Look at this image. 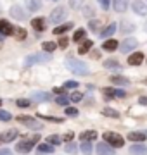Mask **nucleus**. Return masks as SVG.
Wrapping results in <instances>:
<instances>
[{
	"instance_id": "nucleus-1",
	"label": "nucleus",
	"mask_w": 147,
	"mask_h": 155,
	"mask_svg": "<svg viewBox=\"0 0 147 155\" xmlns=\"http://www.w3.org/2000/svg\"><path fill=\"white\" fill-rule=\"evenodd\" d=\"M66 64H68L69 71L74 72V74H80V76H87L88 74V66H87V62L80 61V59H76V57H69L68 61H66Z\"/></svg>"
},
{
	"instance_id": "nucleus-2",
	"label": "nucleus",
	"mask_w": 147,
	"mask_h": 155,
	"mask_svg": "<svg viewBox=\"0 0 147 155\" xmlns=\"http://www.w3.org/2000/svg\"><path fill=\"white\" fill-rule=\"evenodd\" d=\"M50 61V54L43 52V54H31L24 59V67H31L35 64H43V62Z\"/></svg>"
},
{
	"instance_id": "nucleus-3",
	"label": "nucleus",
	"mask_w": 147,
	"mask_h": 155,
	"mask_svg": "<svg viewBox=\"0 0 147 155\" xmlns=\"http://www.w3.org/2000/svg\"><path fill=\"white\" fill-rule=\"evenodd\" d=\"M102 138H104L106 143H109L111 147H114V148H121V147L125 145V138H123V136L118 134V133H113V131H106Z\"/></svg>"
},
{
	"instance_id": "nucleus-4",
	"label": "nucleus",
	"mask_w": 147,
	"mask_h": 155,
	"mask_svg": "<svg viewBox=\"0 0 147 155\" xmlns=\"http://www.w3.org/2000/svg\"><path fill=\"white\" fill-rule=\"evenodd\" d=\"M17 122H21V124H24L26 127H29V129H36V131H40L42 127H43V124L40 121H36L35 117L31 116H17Z\"/></svg>"
},
{
	"instance_id": "nucleus-5",
	"label": "nucleus",
	"mask_w": 147,
	"mask_h": 155,
	"mask_svg": "<svg viewBox=\"0 0 147 155\" xmlns=\"http://www.w3.org/2000/svg\"><path fill=\"white\" fill-rule=\"evenodd\" d=\"M66 16H68V11H66V7H56L54 11H52L50 17H49V21L54 22V24H61L64 19H66Z\"/></svg>"
},
{
	"instance_id": "nucleus-6",
	"label": "nucleus",
	"mask_w": 147,
	"mask_h": 155,
	"mask_svg": "<svg viewBox=\"0 0 147 155\" xmlns=\"http://www.w3.org/2000/svg\"><path fill=\"white\" fill-rule=\"evenodd\" d=\"M137 47H138V41H137L135 38H126L119 43V50H121L123 54H130L132 50H135Z\"/></svg>"
},
{
	"instance_id": "nucleus-7",
	"label": "nucleus",
	"mask_w": 147,
	"mask_h": 155,
	"mask_svg": "<svg viewBox=\"0 0 147 155\" xmlns=\"http://www.w3.org/2000/svg\"><path fill=\"white\" fill-rule=\"evenodd\" d=\"M0 33L4 35V36H12V35L16 33V28L7 19H0Z\"/></svg>"
},
{
	"instance_id": "nucleus-8",
	"label": "nucleus",
	"mask_w": 147,
	"mask_h": 155,
	"mask_svg": "<svg viewBox=\"0 0 147 155\" xmlns=\"http://www.w3.org/2000/svg\"><path fill=\"white\" fill-rule=\"evenodd\" d=\"M14 19H17V21H24L26 17H28V14H26V11H24L21 5H12L11 7V12H9Z\"/></svg>"
},
{
	"instance_id": "nucleus-9",
	"label": "nucleus",
	"mask_w": 147,
	"mask_h": 155,
	"mask_svg": "<svg viewBox=\"0 0 147 155\" xmlns=\"http://www.w3.org/2000/svg\"><path fill=\"white\" fill-rule=\"evenodd\" d=\"M102 93L106 95L108 98H125L126 97V93H125L123 90H118V88H104L102 90Z\"/></svg>"
},
{
	"instance_id": "nucleus-10",
	"label": "nucleus",
	"mask_w": 147,
	"mask_h": 155,
	"mask_svg": "<svg viewBox=\"0 0 147 155\" xmlns=\"http://www.w3.org/2000/svg\"><path fill=\"white\" fill-rule=\"evenodd\" d=\"M132 9L138 16H147V5H145V2H142V0H133L132 2Z\"/></svg>"
},
{
	"instance_id": "nucleus-11",
	"label": "nucleus",
	"mask_w": 147,
	"mask_h": 155,
	"mask_svg": "<svg viewBox=\"0 0 147 155\" xmlns=\"http://www.w3.org/2000/svg\"><path fill=\"white\" fill-rule=\"evenodd\" d=\"M33 147H35V143L31 141V138H29V140H21V141L16 145V150H17V152H21V153H28Z\"/></svg>"
},
{
	"instance_id": "nucleus-12",
	"label": "nucleus",
	"mask_w": 147,
	"mask_h": 155,
	"mask_svg": "<svg viewBox=\"0 0 147 155\" xmlns=\"http://www.w3.org/2000/svg\"><path fill=\"white\" fill-rule=\"evenodd\" d=\"M95 150H97V153L99 155H114V147H111L109 143H99L95 147Z\"/></svg>"
},
{
	"instance_id": "nucleus-13",
	"label": "nucleus",
	"mask_w": 147,
	"mask_h": 155,
	"mask_svg": "<svg viewBox=\"0 0 147 155\" xmlns=\"http://www.w3.org/2000/svg\"><path fill=\"white\" fill-rule=\"evenodd\" d=\"M126 138L130 140V141H135V143H142V141H145V133H142V131H130Z\"/></svg>"
},
{
	"instance_id": "nucleus-14",
	"label": "nucleus",
	"mask_w": 147,
	"mask_h": 155,
	"mask_svg": "<svg viewBox=\"0 0 147 155\" xmlns=\"http://www.w3.org/2000/svg\"><path fill=\"white\" fill-rule=\"evenodd\" d=\"M144 62V54L142 52H133L130 57H128V64L130 66H140Z\"/></svg>"
},
{
	"instance_id": "nucleus-15",
	"label": "nucleus",
	"mask_w": 147,
	"mask_h": 155,
	"mask_svg": "<svg viewBox=\"0 0 147 155\" xmlns=\"http://www.w3.org/2000/svg\"><path fill=\"white\" fill-rule=\"evenodd\" d=\"M31 28L36 29V31H43L45 29V19L43 17H35V19H31Z\"/></svg>"
},
{
	"instance_id": "nucleus-16",
	"label": "nucleus",
	"mask_w": 147,
	"mask_h": 155,
	"mask_svg": "<svg viewBox=\"0 0 147 155\" xmlns=\"http://www.w3.org/2000/svg\"><path fill=\"white\" fill-rule=\"evenodd\" d=\"M31 98H33L35 102H49L52 97H50V93H45V91H35V93L31 95Z\"/></svg>"
},
{
	"instance_id": "nucleus-17",
	"label": "nucleus",
	"mask_w": 147,
	"mask_h": 155,
	"mask_svg": "<svg viewBox=\"0 0 147 155\" xmlns=\"http://www.w3.org/2000/svg\"><path fill=\"white\" fill-rule=\"evenodd\" d=\"M17 138V129H9V131H5V133L2 134V141H5V143H9V141H14V140Z\"/></svg>"
},
{
	"instance_id": "nucleus-18",
	"label": "nucleus",
	"mask_w": 147,
	"mask_h": 155,
	"mask_svg": "<svg viewBox=\"0 0 147 155\" xmlns=\"http://www.w3.org/2000/svg\"><path fill=\"white\" fill-rule=\"evenodd\" d=\"M116 29H118V24H116V22H111L108 28L104 29V31H101L99 35H101V38H109V36H111V35H113Z\"/></svg>"
},
{
	"instance_id": "nucleus-19",
	"label": "nucleus",
	"mask_w": 147,
	"mask_h": 155,
	"mask_svg": "<svg viewBox=\"0 0 147 155\" xmlns=\"http://www.w3.org/2000/svg\"><path fill=\"white\" fill-rule=\"evenodd\" d=\"M113 4L116 12H125L128 9V0H113Z\"/></svg>"
},
{
	"instance_id": "nucleus-20",
	"label": "nucleus",
	"mask_w": 147,
	"mask_h": 155,
	"mask_svg": "<svg viewBox=\"0 0 147 155\" xmlns=\"http://www.w3.org/2000/svg\"><path fill=\"white\" fill-rule=\"evenodd\" d=\"M102 48L106 50V52H113V50H116V48H118V40L109 38L108 41H104V43H102Z\"/></svg>"
},
{
	"instance_id": "nucleus-21",
	"label": "nucleus",
	"mask_w": 147,
	"mask_h": 155,
	"mask_svg": "<svg viewBox=\"0 0 147 155\" xmlns=\"http://www.w3.org/2000/svg\"><path fill=\"white\" fill-rule=\"evenodd\" d=\"M111 83L118 84V86H126V84H130V79L125 76H111Z\"/></svg>"
},
{
	"instance_id": "nucleus-22",
	"label": "nucleus",
	"mask_w": 147,
	"mask_h": 155,
	"mask_svg": "<svg viewBox=\"0 0 147 155\" xmlns=\"http://www.w3.org/2000/svg\"><path fill=\"white\" fill-rule=\"evenodd\" d=\"M26 7L31 12H36L42 9V0H26Z\"/></svg>"
},
{
	"instance_id": "nucleus-23",
	"label": "nucleus",
	"mask_w": 147,
	"mask_h": 155,
	"mask_svg": "<svg viewBox=\"0 0 147 155\" xmlns=\"http://www.w3.org/2000/svg\"><path fill=\"white\" fill-rule=\"evenodd\" d=\"M130 152H132V155H147V148L144 145H132Z\"/></svg>"
},
{
	"instance_id": "nucleus-24",
	"label": "nucleus",
	"mask_w": 147,
	"mask_h": 155,
	"mask_svg": "<svg viewBox=\"0 0 147 155\" xmlns=\"http://www.w3.org/2000/svg\"><path fill=\"white\" fill-rule=\"evenodd\" d=\"M85 36H87V31H85L83 28H80V29H76V31H74L73 41H76V43H81V41L85 40Z\"/></svg>"
},
{
	"instance_id": "nucleus-25",
	"label": "nucleus",
	"mask_w": 147,
	"mask_h": 155,
	"mask_svg": "<svg viewBox=\"0 0 147 155\" xmlns=\"http://www.w3.org/2000/svg\"><path fill=\"white\" fill-rule=\"evenodd\" d=\"M80 138H81V141H92L94 138H97V131H94V129L83 131V133L80 134Z\"/></svg>"
},
{
	"instance_id": "nucleus-26",
	"label": "nucleus",
	"mask_w": 147,
	"mask_h": 155,
	"mask_svg": "<svg viewBox=\"0 0 147 155\" xmlns=\"http://www.w3.org/2000/svg\"><path fill=\"white\" fill-rule=\"evenodd\" d=\"M71 28H73V24H71V22H66V24H59L57 28H54V35H62V33H66V31H69Z\"/></svg>"
},
{
	"instance_id": "nucleus-27",
	"label": "nucleus",
	"mask_w": 147,
	"mask_h": 155,
	"mask_svg": "<svg viewBox=\"0 0 147 155\" xmlns=\"http://www.w3.org/2000/svg\"><path fill=\"white\" fill-rule=\"evenodd\" d=\"M38 152H40V153H54V145H50V143H40L38 145Z\"/></svg>"
},
{
	"instance_id": "nucleus-28",
	"label": "nucleus",
	"mask_w": 147,
	"mask_h": 155,
	"mask_svg": "<svg viewBox=\"0 0 147 155\" xmlns=\"http://www.w3.org/2000/svg\"><path fill=\"white\" fill-rule=\"evenodd\" d=\"M119 26H121V31H123V33H130V31L135 29V24L130 22V21H121L119 22Z\"/></svg>"
},
{
	"instance_id": "nucleus-29",
	"label": "nucleus",
	"mask_w": 147,
	"mask_h": 155,
	"mask_svg": "<svg viewBox=\"0 0 147 155\" xmlns=\"http://www.w3.org/2000/svg\"><path fill=\"white\" fill-rule=\"evenodd\" d=\"M92 45H94V43H92L90 40H83V41H81V45H80L78 52H80V54H87V52L92 48Z\"/></svg>"
},
{
	"instance_id": "nucleus-30",
	"label": "nucleus",
	"mask_w": 147,
	"mask_h": 155,
	"mask_svg": "<svg viewBox=\"0 0 147 155\" xmlns=\"http://www.w3.org/2000/svg\"><path fill=\"white\" fill-rule=\"evenodd\" d=\"M102 116H106V117H113V119H118L119 114H118V110H114V109H111V107H106V109L102 110Z\"/></svg>"
},
{
	"instance_id": "nucleus-31",
	"label": "nucleus",
	"mask_w": 147,
	"mask_h": 155,
	"mask_svg": "<svg viewBox=\"0 0 147 155\" xmlns=\"http://www.w3.org/2000/svg\"><path fill=\"white\" fill-rule=\"evenodd\" d=\"M42 48H43V52H49V54H52V52L57 48V45L54 43V41H43Z\"/></svg>"
},
{
	"instance_id": "nucleus-32",
	"label": "nucleus",
	"mask_w": 147,
	"mask_h": 155,
	"mask_svg": "<svg viewBox=\"0 0 147 155\" xmlns=\"http://www.w3.org/2000/svg\"><path fill=\"white\" fill-rule=\"evenodd\" d=\"M80 148H81V152H83L85 155H90L92 153V143H90V141H81Z\"/></svg>"
},
{
	"instance_id": "nucleus-33",
	"label": "nucleus",
	"mask_w": 147,
	"mask_h": 155,
	"mask_svg": "<svg viewBox=\"0 0 147 155\" xmlns=\"http://www.w3.org/2000/svg\"><path fill=\"white\" fill-rule=\"evenodd\" d=\"M104 67H114L116 71H119L121 69V66H119V62L118 61H113V59H109V61H104Z\"/></svg>"
},
{
	"instance_id": "nucleus-34",
	"label": "nucleus",
	"mask_w": 147,
	"mask_h": 155,
	"mask_svg": "<svg viewBox=\"0 0 147 155\" xmlns=\"http://www.w3.org/2000/svg\"><path fill=\"white\" fill-rule=\"evenodd\" d=\"M83 14H85L87 17H94V14H95V9H94L90 4H87V5H83Z\"/></svg>"
},
{
	"instance_id": "nucleus-35",
	"label": "nucleus",
	"mask_w": 147,
	"mask_h": 155,
	"mask_svg": "<svg viewBox=\"0 0 147 155\" xmlns=\"http://www.w3.org/2000/svg\"><path fill=\"white\" fill-rule=\"evenodd\" d=\"M61 141H62V140H61V136H57V134H50V136L47 138V143L54 145V147H56V145H59Z\"/></svg>"
},
{
	"instance_id": "nucleus-36",
	"label": "nucleus",
	"mask_w": 147,
	"mask_h": 155,
	"mask_svg": "<svg viewBox=\"0 0 147 155\" xmlns=\"http://www.w3.org/2000/svg\"><path fill=\"white\" fill-rule=\"evenodd\" d=\"M29 104H31V100H28V98H19V100L16 102V105H17V107H23V109L29 107Z\"/></svg>"
},
{
	"instance_id": "nucleus-37",
	"label": "nucleus",
	"mask_w": 147,
	"mask_h": 155,
	"mask_svg": "<svg viewBox=\"0 0 147 155\" xmlns=\"http://www.w3.org/2000/svg\"><path fill=\"white\" fill-rule=\"evenodd\" d=\"M69 7L71 9H81L83 7V0H69Z\"/></svg>"
},
{
	"instance_id": "nucleus-38",
	"label": "nucleus",
	"mask_w": 147,
	"mask_h": 155,
	"mask_svg": "<svg viewBox=\"0 0 147 155\" xmlns=\"http://www.w3.org/2000/svg\"><path fill=\"white\" fill-rule=\"evenodd\" d=\"M16 36H17L19 40H24L26 36H28V33H26L23 28H16Z\"/></svg>"
},
{
	"instance_id": "nucleus-39",
	"label": "nucleus",
	"mask_w": 147,
	"mask_h": 155,
	"mask_svg": "<svg viewBox=\"0 0 147 155\" xmlns=\"http://www.w3.org/2000/svg\"><path fill=\"white\" fill-rule=\"evenodd\" d=\"M12 119V116L9 114V112H5V110H0V121H11Z\"/></svg>"
},
{
	"instance_id": "nucleus-40",
	"label": "nucleus",
	"mask_w": 147,
	"mask_h": 155,
	"mask_svg": "<svg viewBox=\"0 0 147 155\" xmlns=\"http://www.w3.org/2000/svg\"><path fill=\"white\" fill-rule=\"evenodd\" d=\"M66 116H69V117H76V116H78V110H76L74 107H68V109H66Z\"/></svg>"
},
{
	"instance_id": "nucleus-41",
	"label": "nucleus",
	"mask_w": 147,
	"mask_h": 155,
	"mask_svg": "<svg viewBox=\"0 0 147 155\" xmlns=\"http://www.w3.org/2000/svg\"><path fill=\"white\" fill-rule=\"evenodd\" d=\"M99 26H101V22L99 21H90V24H88V28H90V31H99Z\"/></svg>"
},
{
	"instance_id": "nucleus-42",
	"label": "nucleus",
	"mask_w": 147,
	"mask_h": 155,
	"mask_svg": "<svg viewBox=\"0 0 147 155\" xmlns=\"http://www.w3.org/2000/svg\"><path fill=\"white\" fill-rule=\"evenodd\" d=\"M68 45H69V40L66 38V36H62V38L59 40V43H57V47H61V48H66Z\"/></svg>"
},
{
	"instance_id": "nucleus-43",
	"label": "nucleus",
	"mask_w": 147,
	"mask_h": 155,
	"mask_svg": "<svg viewBox=\"0 0 147 155\" xmlns=\"http://www.w3.org/2000/svg\"><path fill=\"white\" fill-rule=\"evenodd\" d=\"M42 119H45V121H56V122H62L61 117H52V116H43V114H40Z\"/></svg>"
},
{
	"instance_id": "nucleus-44",
	"label": "nucleus",
	"mask_w": 147,
	"mask_h": 155,
	"mask_svg": "<svg viewBox=\"0 0 147 155\" xmlns=\"http://www.w3.org/2000/svg\"><path fill=\"white\" fill-rule=\"evenodd\" d=\"M56 102L59 104V105H68V104H69V100L66 98L64 95H62V97H57V98H56Z\"/></svg>"
},
{
	"instance_id": "nucleus-45",
	"label": "nucleus",
	"mask_w": 147,
	"mask_h": 155,
	"mask_svg": "<svg viewBox=\"0 0 147 155\" xmlns=\"http://www.w3.org/2000/svg\"><path fill=\"white\" fill-rule=\"evenodd\" d=\"M81 98H83V95L80 93V91H74V93L71 95V102H80Z\"/></svg>"
},
{
	"instance_id": "nucleus-46",
	"label": "nucleus",
	"mask_w": 147,
	"mask_h": 155,
	"mask_svg": "<svg viewBox=\"0 0 147 155\" xmlns=\"http://www.w3.org/2000/svg\"><path fill=\"white\" fill-rule=\"evenodd\" d=\"M66 152L68 153H74L76 152V143H68L66 145Z\"/></svg>"
},
{
	"instance_id": "nucleus-47",
	"label": "nucleus",
	"mask_w": 147,
	"mask_h": 155,
	"mask_svg": "<svg viewBox=\"0 0 147 155\" xmlns=\"http://www.w3.org/2000/svg\"><path fill=\"white\" fill-rule=\"evenodd\" d=\"M76 86H78V83H76L74 79H69V81L64 83V88H76Z\"/></svg>"
},
{
	"instance_id": "nucleus-48",
	"label": "nucleus",
	"mask_w": 147,
	"mask_h": 155,
	"mask_svg": "<svg viewBox=\"0 0 147 155\" xmlns=\"http://www.w3.org/2000/svg\"><path fill=\"white\" fill-rule=\"evenodd\" d=\"M109 2H111V0H99V4H101V7L104 9V11L109 9Z\"/></svg>"
},
{
	"instance_id": "nucleus-49",
	"label": "nucleus",
	"mask_w": 147,
	"mask_h": 155,
	"mask_svg": "<svg viewBox=\"0 0 147 155\" xmlns=\"http://www.w3.org/2000/svg\"><path fill=\"white\" fill-rule=\"evenodd\" d=\"M64 91H66V88H64V86H56V88H54V93L56 95H64Z\"/></svg>"
},
{
	"instance_id": "nucleus-50",
	"label": "nucleus",
	"mask_w": 147,
	"mask_h": 155,
	"mask_svg": "<svg viewBox=\"0 0 147 155\" xmlns=\"http://www.w3.org/2000/svg\"><path fill=\"white\" fill-rule=\"evenodd\" d=\"M73 136H74V134L71 133V131H69V133H66V134H64V136H62V140H64V141H68V143H69V141L73 140Z\"/></svg>"
},
{
	"instance_id": "nucleus-51",
	"label": "nucleus",
	"mask_w": 147,
	"mask_h": 155,
	"mask_svg": "<svg viewBox=\"0 0 147 155\" xmlns=\"http://www.w3.org/2000/svg\"><path fill=\"white\" fill-rule=\"evenodd\" d=\"M0 155H12V150H9V148H2V150H0Z\"/></svg>"
},
{
	"instance_id": "nucleus-52",
	"label": "nucleus",
	"mask_w": 147,
	"mask_h": 155,
	"mask_svg": "<svg viewBox=\"0 0 147 155\" xmlns=\"http://www.w3.org/2000/svg\"><path fill=\"white\" fill-rule=\"evenodd\" d=\"M138 104H142V105H147V97H140V98H138Z\"/></svg>"
},
{
	"instance_id": "nucleus-53",
	"label": "nucleus",
	"mask_w": 147,
	"mask_h": 155,
	"mask_svg": "<svg viewBox=\"0 0 147 155\" xmlns=\"http://www.w3.org/2000/svg\"><path fill=\"white\" fill-rule=\"evenodd\" d=\"M144 83H145V84H147V78H145V79H144Z\"/></svg>"
},
{
	"instance_id": "nucleus-54",
	"label": "nucleus",
	"mask_w": 147,
	"mask_h": 155,
	"mask_svg": "<svg viewBox=\"0 0 147 155\" xmlns=\"http://www.w3.org/2000/svg\"><path fill=\"white\" fill-rule=\"evenodd\" d=\"M145 31H147V22H145Z\"/></svg>"
},
{
	"instance_id": "nucleus-55",
	"label": "nucleus",
	"mask_w": 147,
	"mask_h": 155,
	"mask_svg": "<svg viewBox=\"0 0 147 155\" xmlns=\"http://www.w3.org/2000/svg\"><path fill=\"white\" fill-rule=\"evenodd\" d=\"M0 105H2V98H0Z\"/></svg>"
},
{
	"instance_id": "nucleus-56",
	"label": "nucleus",
	"mask_w": 147,
	"mask_h": 155,
	"mask_svg": "<svg viewBox=\"0 0 147 155\" xmlns=\"http://www.w3.org/2000/svg\"><path fill=\"white\" fill-rule=\"evenodd\" d=\"M0 141H2V136H0Z\"/></svg>"
},
{
	"instance_id": "nucleus-57",
	"label": "nucleus",
	"mask_w": 147,
	"mask_h": 155,
	"mask_svg": "<svg viewBox=\"0 0 147 155\" xmlns=\"http://www.w3.org/2000/svg\"><path fill=\"white\" fill-rule=\"evenodd\" d=\"M0 11H2V9H0Z\"/></svg>"
}]
</instances>
